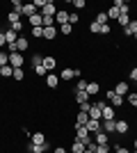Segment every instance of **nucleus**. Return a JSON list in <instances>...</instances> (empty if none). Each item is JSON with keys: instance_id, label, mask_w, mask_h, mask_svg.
Returning a JSON list of instances; mask_svg holds the SVG:
<instances>
[{"instance_id": "obj_49", "label": "nucleus", "mask_w": 137, "mask_h": 153, "mask_svg": "<svg viewBox=\"0 0 137 153\" xmlns=\"http://www.w3.org/2000/svg\"><path fill=\"white\" fill-rule=\"evenodd\" d=\"M110 32H112L110 25H101V34H110Z\"/></svg>"}, {"instance_id": "obj_32", "label": "nucleus", "mask_w": 137, "mask_h": 153, "mask_svg": "<svg viewBox=\"0 0 137 153\" xmlns=\"http://www.w3.org/2000/svg\"><path fill=\"white\" fill-rule=\"evenodd\" d=\"M94 21H96L98 25H107V23H110V21H107V14H105V12H98Z\"/></svg>"}, {"instance_id": "obj_46", "label": "nucleus", "mask_w": 137, "mask_h": 153, "mask_svg": "<svg viewBox=\"0 0 137 153\" xmlns=\"http://www.w3.org/2000/svg\"><path fill=\"white\" fill-rule=\"evenodd\" d=\"M114 153H133V151H130L128 146H124V144H119V146L114 149Z\"/></svg>"}, {"instance_id": "obj_56", "label": "nucleus", "mask_w": 137, "mask_h": 153, "mask_svg": "<svg viewBox=\"0 0 137 153\" xmlns=\"http://www.w3.org/2000/svg\"><path fill=\"white\" fill-rule=\"evenodd\" d=\"M0 69H2V66H0Z\"/></svg>"}, {"instance_id": "obj_42", "label": "nucleus", "mask_w": 137, "mask_h": 153, "mask_svg": "<svg viewBox=\"0 0 137 153\" xmlns=\"http://www.w3.org/2000/svg\"><path fill=\"white\" fill-rule=\"evenodd\" d=\"M89 32H91V34H101V25H98L96 21H91V23H89Z\"/></svg>"}, {"instance_id": "obj_18", "label": "nucleus", "mask_w": 137, "mask_h": 153, "mask_svg": "<svg viewBox=\"0 0 137 153\" xmlns=\"http://www.w3.org/2000/svg\"><path fill=\"white\" fill-rule=\"evenodd\" d=\"M73 101L78 103V105H82V103H89V94H87V91H73Z\"/></svg>"}, {"instance_id": "obj_47", "label": "nucleus", "mask_w": 137, "mask_h": 153, "mask_svg": "<svg viewBox=\"0 0 137 153\" xmlns=\"http://www.w3.org/2000/svg\"><path fill=\"white\" fill-rule=\"evenodd\" d=\"M89 108H91V103H82V105H78V112H87L89 114Z\"/></svg>"}, {"instance_id": "obj_2", "label": "nucleus", "mask_w": 137, "mask_h": 153, "mask_svg": "<svg viewBox=\"0 0 137 153\" xmlns=\"http://www.w3.org/2000/svg\"><path fill=\"white\" fill-rule=\"evenodd\" d=\"M101 103V121L103 119H117V110L112 108L107 101H98Z\"/></svg>"}, {"instance_id": "obj_52", "label": "nucleus", "mask_w": 137, "mask_h": 153, "mask_svg": "<svg viewBox=\"0 0 137 153\" xmlns=\"http://www.w3.org/2000/svg\"><path fill=\"white\" fill-rule=\"evenodd\" d=\"M53 153H69V151H66L64 146H55V151H53Z\"/></svg>"}, {"instance_id": "obj_13", "label": "nucleus", "mask_w": 137, "mask_h": 153, "mask_svg": "<svg viewBox=\"0 0 137 153\" xmlns=\"http://www.w3.org/2000/svg\"><path fill=\"white\" fill-rule=\"evenodd\" d=\"M44 80H46V85H48L50 89H57V87H59V76H55V73H48Z\"/></svg>"}, {"instance_id": "obj_37", "label": "nucleus", "mask_w": 137, "mask_h": 153, "mask_svg": "<svg viewBox=\"0 0 137 153\" xmlns=\"http://www.w3.org/2000/svg\"><path fill=\"white\" fill-rule=\"evenodd\" d=\"M34 76H39V78H46V76H48V71H46V66H44V64L34 66Z\"/></svg>"}, {"instance_id": "obj_26", "label": "nucleus", "mask_w": 137, "mask_h": 153, "mask_svg": "<svg viewBox=\"0 0 137 153\" xmlns=\"http://www.w3.org/2000/svg\"><path fill=\"white\" fill-rule=\"evenodd\" d=\"M94 142H96V144H110V142H107V133H105V130L94 133Z\"/></svg>"}, {"instance_id": "obj_33", "label": "nucleus", "mask_w": 137, "mask_h": 153, "mask_svg": "<svg viewBox=\"0 0 137 153\" xmlns=\"http://www.w3.org/2000/svg\"><path fill=\"white\" fill-rule=\"evenodd\" d=\"M12 73H14V69H12V66H9V64L0 69V78H5V80H9V78H12Z\"/></svg>"}, {"instance_id": "obj_4", "label": "nucleus", "mask_w": 137, "mask_h": 153, "mask_svg": "<svg viewBox=\"0 0 137 153\" xmlns=\"http://www.w3.org/2000/svg\"><path fill=\"white\" fill-rule=\"evenodd\" d=\"M105 101L110 103V105H112V108H114V110H117V108H121V105H124V98H121V96H117V94H114V89H107V91H105Z\"/></svg>"}, {"instance_id": "obj_9", "label": "nucleus", "mask_w": 137, "mask_h": 153, "mask_svg": "<svg viewBox=\"0 0 137 153\" xmlns=\"http://www.w3.org/2000/svg\"><path fill=\"white\" fill-rule=\"evenodd\" d=\"M57 34H59V30L55 25H53V27H44V39H46V41H55Z\"/></svg>"}, {"instance_id": "obj_5", "label": "nucleus", "mask_w": 137, "mask_h": 153, "mask_svg": "<svg viewBox=\"0 0 137 153\" xmlns=\"http://www.w3.org/2000/svg\"><path fill=\"white\" fill-rule=\"evenodd\" d=\"M101 130H105L107 135H114L117 133V119H103L101 121Z\"/></svg>"}, {"instance_id": "obj_23", "label": "nucleus", "mask_w": 137, "mask_h": 153, "mask_svg": "<svg viewBox=\"0 0 137 153\" xmlns=\"http://www.w3.org/2000/svg\"><path fill=\"white\" fill-rule=\"evenodd\" d=\"M112 7H117L121 14H130V7H128V2H124V0H114Z\"/></svg>"}, {"instance_id": "obj_38", "label": "nucleus", "mask_w": 137, "mask_h": 153, "mask_svg": "<svg viewBox=\"0 0 137 153\" xmlns=\"http://www.w3.org/2000/svg\"><path fill=\"white\" fill-rule=\"evenodd\" d=\"M30 64H32V66H39V64H44V55L34 53V55H32V59H30Z\"/></svg>"}, {"instance_id": "obj_34", "label": "nucleus", "mask_w": 137, "mask_h": 153, "mask_svg": "<svg viewBox=\"0 0 137 153\" xmlns=\"http://www.w3.org/2000/svg\"><path fill=\"white\" fill-rule=\"evenodd\" d=\"M12 80H16V82L25 80V71H23V69H14V73H12Z\"/></svg>"}, {"instance_id": "obj_51", "label": "nucleus", "mask_w": 137, "mask_h": 153, "mask_svg": "<svg viewBox=\"0 0 137 153\" xmlns=\"http://www.w3.org/2000/svg\"><path fill=\"white\" fill-rule=\"evenodd\" d=\"M2 46H7V41H5V30H0V48Z\"/></svg>"}, {"instance_id": "obj_8", "label": "nucleus", "mask_w": 137, "mask_h": 153, "mask_svg": "<svg viewBox=\"0 0 137 153\" xmlns=\"http://www.w3.org/2000/svg\"><path fill=\"white\" fill-rule=\"evenodd\" d=\"M19 37H21V34H19V32H14L12 27H7V30H5V41H7V46H14L16 41H19Z\"/></svg>"}, {"instance_id": "obj_29", "label": "nucleus", "mask_w": 137, "mask_h": 153, "mask_svg": "<svg viewBox=\"0 0 137 153\" xmlns=\"http://www.w3.org/2000/svg\"><path fill=\"white\" fill-rule=\"evenodd\" d=\"M30 137H32V144H46V135L39 133V130H37V133H32Z\"/></svg>"}, {"instance_id": "obj_21", "label": "nucleus", "mask_w": 137, "mask_h": 153, "mask_svg": "<svg viewBox=\"0 0 137 153\" xmlns=\"http://www.w3.org/2000/svg\"><path fill=\"white\" fill-rule=\"evenodd\" d=\"M98 91H101V85H98L96 80H89V82H87V94H89V96H96Z\"/></svg>"}, {"instance_id": "obj_53", "label": "nucleus", "mask_w": 137, "mask_h": 153, "mask_svg": "<svg viewBox=\"0 0 137 153\" xmlns=\"http://www.w3.org/2000/svg\"><path fill=\"white\" fill-rule=\"evenodd\" d=\"M133 151H137V137H135V142H133Z\"/></svg>"}, {"instance_id": "obj_50", "label": "nucleus", "mask_w": 137, "mask_h": 153, "mask_svg": "<svg viewBox=\"0 0 137 153\" xmlns=\"http://www.w3.org/2000/svg\"><path fill=\"white\" fill-rule=\"evenodd\" d=\"M85 153H96V142H94V144H89V146L85 149Z\"/></svg>"}, {"instance_id": "obj_15", "label": "nucleus", "mask_w": 137, "mask_h": 153, "mask_svg": "<svg viewBox=\"0 0 137 153\" xmlns=\"http://www.w3.org/2000/svg\"><path fill=\"white\" fill-rule=\"evenodd\" d=\"M85 149H87L85 142H80V140H76V137H73V142H71V153H85Z\"/></svg>"}, {"instance_id": "obj_44", "label": "nucleus", "mask_w": 137, "mask_h": 153, "mask_svg": "<svg viewBox=\"0 0 137 153\" xmlns=\"http://www.w3.org/2000/svg\"><path fill=\"white\" fill-rule=\"evenodd\" d=\"M96 153H110V144H96Z\"/></svg>"}, {"instance_id": "obj_54", "label": "nucleus", "mask_w": 137, "mask_h": 153, "mask_svg": "<svg viewBox=\"0 0 137 153\" xmlns=\"http://www.w3.org/2000/svg\"><path fill=\"white\" fill-rule=\"evenodd\" d=\"M135 39H137V32H135Z\"/></svg>"}, {"instance_id": "obj_40", "label": "nucleus", "mask_w": 137, "mask_h": 153, "mask_svg": "<svg viewBox=\"0 0 137 153\" xmlns=\"http://www.w3.org/2000/svg\"><path fill=\"white\" fill-rule=\"evenodd\" d=\"M7 64H9V53L0 51V66H7Z\"/></svg>"}, {"instance_id": "obj_55", "label": "nucleus", "mask_w": 137, "mask_h": 153, "mask_svg": "<svg viewBox=\"0 0 137 153\" xmlns=\"http://www.w3.org/2000/svg\"><path fill=\"white\" fill-rule=\"evenodd\" d=\"M133 153H137V151H133Z\"/></svg>"}, {"instance_id": "obj_14", "label": "nucleus", "mask_w": 137, "mask_h": 153, "mask_svg": "<svg viewBox=\"0 0 137 153\" xmlns=\"http://www.w3.org/2000/svg\"><path fill=\"white\" fill-rule=\"evenodd\" d=\"M128 130H130V123L126 121V119H119V121H117V133H114V135H126Z\"/></svg>"}, {"instance_id": "obj_11", "label": "nucleus", "mask_w": 137, "mask_h": 153, "mask_svg": "<svg viewBox=\"0 0 137 153\" xmlns=\"http://www.w3.org/2000/svg\"><path fill=\"white\" fill-rule=\"evenodd\" d=\"M121 32H124V37H135V32H137V21L133 19L126 27H121Z\"/></svg>"}, {"instance_id": "obj_6", "label": "nucleus", "mask_w": 137, "mask_h": 153, "mask_svg": "<svg viewBox=\"0 0 137 153\" xmlns=\"http://www.w3.org/2000/svg\"><path fill=\"white\" fill-rule=\"evenodd\" d=\"M114 94H117V96H121V98H126V96L130 94V85L126 82V80H119V82H117V87H114Z\"/></svg>"}, {"instance_id": "obj_24", "label": "nucleus", "mask_w": 137, "mask_h": 153, "mask_svg": "<svg viewBox=\"0 0 137 153\" xmlns=\"http://www.w3.org/2000/svg\"><path fill=\"white\" fill-rule=\"evenodd\" d=\"M21 19H23V16H21L19 12H14V9H12L9 14H7V21H9V25H16V23H23Z\"/></svg>"}, {"instance_id": "obj_31", "label": "nucleus", "mask_w": 137, "mask_h": 153, "mask_svg": "<svg viewBox=\"0 0 137 153\" xmlns=\"http://www.w3.org/2000/svg\"><path fill=\"white\" fill-rule=\"evenodd\" d=\"M69 5L76 7V12H80V9H87V0H71Z\"/></svg>"}, {"instance_id": "obj_16", "label": "nucleus", "mask_w": 137, "mask_h": 153, "mask_svg": "<svg viewBox=\"0 0 137 153\" xmlns=\"http://www.w3.org/2000/svg\"><path fill=\"white\" fill-rule=\"evenodd\" d=\"M55 23H59V25L69 23V12H66V9H57V14H55Z\"/></svg>"}, {"instance_id": "obj_35", "label": "nucleus", "mask_w": 137, "mask_h": 153, "mask_svg": "<svg viewBox=\"0 0 137 153\" xmlns=\"http://www.w3.org/2000/svg\"><path fill=\"white\" fill-rule=\"evenodd\" d=\"M126 101H128V105H130V108L137 110V91H130V94L126 96Z\"/></svg>"}, {"instance_id": "obj_7", "label": "nucleus", "mask_w": 137, "mask_h": 153, "mask_svg": "<svg viewBox=\"0 0 137 153\" xmlns=\"http://www.w3.org/2000/svg\"><path fill=\"white\" fill-rule=\"evenodd\" d=\"M39 14H41V16H50V19H55V14H57V5H55L53 0H48V2H46V7L41 9Z\"/></svg>"}, {"instance_id": "obj_43", "label": "nucleus", "mask_w": 137, "mask_h": 153, "mask_svg": "<svg viewBox=\"0 0 137 153\" xmlns=\"http://www.w3.org/2000/svg\"><path fill=\"white\" fill-rule=\"evenodd\" d=\"M32 37L34 39H44V27H32Z\"/></svg>"}, {"instance_id": "obj_25", "label": "nucleus", "mask_w": 137, "mask_h": 153, "mask_svg": "<svg viewBox=\"0 0 137 153\" xmlns=\"http://www.w3.org/2000/svg\"><path fill=\"white\" fill-rule=\"evenodd\" d=\"M71 78H76V69H71V66L62 69V73H59V80H71Z\"/></svg>"}, {"instance_id": "obj_57", "label": "nucleus", "mask_w": 137, "mask_h": 153, "mask_svg": "<svg viewBox=\"0 0 137 153\" xmlns=\"http://www.w3.org/2000/svg\"><path fill=\"white\" fill-rule=\"evenodd\" d=\"M110 153H112V151H110Z\"/></svg>"}, {"instance_id": "obj_12", "label": "nucleus", "mask_w": 137, "mask_h": 153, "mask_svg": "<svg viewBox=\"0 0 137 153\" xmlns=\"http://www.w3.org/2000/svg\"><path fill=\"white\" fill-rule=\"evenodd\" d=\"M39 12L37 7L32 5V2H27V5H23V9H21V16H25V19H30V16H34V14Z\"/></svg>"}, {"instance_id": "obj_19", "label": "nucleus", "mask_w": 137, "mask_h": 153, "mask_svg": "<svg viewBox=\"0 0 137 153\" xmlns=\"http://www.w3.org/2000/svg\"><path fill=\"white\" fill-rule=\"evenodd\" d=\"M27 21H30V27H44V16L39 12L34 14V16H30Z\"/></svg>"}, {"instance_id": "obj_27", "label": "nucleus", "mask_w": 137, "mask_h": 153, "mask_svg": "<svg viewBox=\"0 0 137 153\" xmlns=\"http://www.w3.org/2000/svg\"><path fill=\"white\" fill-rule=\"evenodd\" d=\"M87 121H89V114H87V112H78V114H76V126H87Z\"/></svg>"}, {"instance_id": "obj_22", "label": "nucleus", "mask_w": 137, "mask_h": 153, "mask_svg": "<svg viewBox=\"0 0 137 153\" xmlns=\"http://www.w3.org/2000/svg\"><path fill=\"white\" fill-rule=\"evenodd\" d=\"M50 149V144L46 142V144H30V153H46Z\"/></svg>"}, {"instance_id": "obj_39", "label": "nucleus", "mask_w": 137, "mask_h": 153, "mask_svg": "<svg viewBox=\"0 0 137 153\" xmlns=\"http://www.w3.org/2000/svg\"><path fill=\"white\" fill-rule=\"evenodd\" d=\"M59 32H62L64 37H69V34L73 32V25H71V23H64V25H59Z\"/></svg>"}, {"instance_id": "obj_3", "label": "nucleus", "mask_w": 137, "mask_h": 153, "mask_svg": "<svg viewBox=\"0 0 137 153\" xmlns=\"http://www.w3.org/2000/svg\"><path fill=\"white\" fill-rule=\"evenodd\" d=\"M9 66H12V69H23V66H25L23 53H9Z\"/></svg>"}, {"instance_id": "obj_1", "label": "nucleus", "mask_w": 137, "mask_h": 153, "mask_svg": "<svg viewBox=\"0 0 137 153\" xmlns=\"http://www.w3.org/2000/svg\"><path fill=\"white\" fill-rule=\"evenodd\" d=\"M73 130H76V135H73V137H76V140H80V142H85L87 146H89V144H94V140H91L89 137V130H87V126H76V123H73Z\"/></svg>"}, {"instance_id": "obj_10", "label": "nucleus", "mask_w": 137, "mask_h": 153, "mask_svg": "<svg viewBox=\"0 0 137 153\" xmlns=\"http://www.w3.org/2000/svg\"><path fill=\"white\" fill-rule=\"evenodd\" d=\"M27 48H30V41H27V37H25V34H21V37H19V41H16V53H25Z\"/></svg>"}, {"instance_id": "obj_28", "label": "nucleus", "mask_w": 137, "mask_h": 153, "mask_svg": "<svg viewBox=\"0 0 137 153\" xmlns=\"http://www.w3.org/2000/svg\"><path fill=\"white\" fill-rule=\"evenodd\" d=\"M87 130H89L91 135L98 133V130H101V121H96V119H89V121H87Z\"/></svg>"}, {"instance_id": "obj_36", "label": "nucleus", "mask_w": 137, "mask_h": 153, "mask_svg": "<svg viewBox=\"0 0 137 153\" xmlns=\"http://www.w3.org/2000/svg\"><path fill=\"white\" fill-rule=\"evenodd\" d=\"M130 14H121V16H119V19H117V23H119V25H121V27H126V25H128V23H130Z\"/></svg>"}, {"instance_id": "obj_20", "label": "nucleus", "mask_w": 137, "mask_h": 153, "mask_svg": "<svg viewBox=\"0 0 137 153\" xmlns=\"http://www.w3.org/2000/svg\"><path fill=\"white\" fill-rule=\"evenodd\" d=\"M44 66H46V71H48V73H53V69L57 66V59L53 57V55H46V57H44Z\"/></svg>"}, {"instance_id": "obj_41", "label": "nucleus", "mask_w": 137, "mask_h": 153, "mask_svg": "<svg viewBox=\"0 0 137 153\" xmlns=\"http://www.w3.org/2000/svg\"><path fill=\"white\" fill-rule=\"evenodd\" d=\"M78 21H80V14L78 12H69V23H71V25H76Z\"/></svg>"}, {"instance_id": "obj_17", "label": "nucleus", "mask_w": 137, "mask_h": 153, "mask_svg": "<svg viewBox=\"0 0 137 153\" xmlns=\"http://www.w3.org/2000/svg\"><path fill=\"white\" fill-rule=\"evenodd\" d=\"M89 119L101 121V103H91V108H89Z\"/></svg>"}, {"instance_id": "obj_48", "label": "nucleus", "mask_w": 137, "mask_h": 153, "mask_svg": "<svg viewBox=\"0 0 137 153\" xmlns=\"http://www.w3.org/2000/svg\"><path fill=\"white\" fill-rule=\"evenodd\" d=\"M128 78H130L133 82H137V66H133V69H130V73H128Z\"/></svg>"}, {"instance_id": "obj_30", "label": "nucleus", "mask_w": 137, "mask_h": 153, "mask_svg": "<svg viewBox=\"0 0 137 153\" xmlns=\"http://www.w3.org/2000/svg\"><path fill=\"white\" fill-rule=\"evenodd\" d=\"M105 14H107V21H117L119 16H121V12H119L117 7H110V9H107Z\"/></svg>"}, {"instance_id": "obj_45", "label": "nucleus", "mask_w": 137, "mask_h": 153, "mask_svg": "<svg viewBox=\"0 0 137 153\" xmlns=\"http://www.w3.org/2000/svg\"><path fill=\"white\" fill-rule=\"evenodd\" d=\"M12 7H14V12H19V14H21V9H23V2H21V0H12Z\"/></svg>"}]
</instances>
